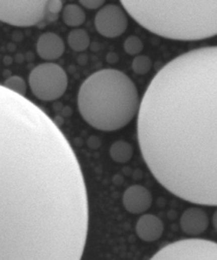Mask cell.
<instances>
[{"mask_svg": "<svg viewBox=\"0 0 217 260\" xmlns=\"http://www.w3.org/2000/svg\"><path fill=\"white\" fill-rule=\"evenodd\" d=\"M136 124L156 181L182 201L217 207V46L183 53L157 71Z\"/></svg>", "mask_w": 217, "mask_h": 260, "instance_id": "1", "label": "cell"}, {"mask_svg": "<svg viewBox=\"0 0 217 260\" xmlns=\"http://www.w3.org/2000/svg\"><path fill=\"white\" fill-rule=\"evenodd\" d=\"M146 30L172 41L195 42L217 35V0H120Z\"/></svg>", "mask_w": 217, "mask_h": 260, "instance_id": "2", "label": "cell"}, {"mask_svg": "<svg viewBox=\"0 0 217 260\" xmlns=\"http://www.w3.org/2000/svg\"><path fill=\"white\" fill-rule=\"evenodd\" d=\"M140 105L134 83L118 69L92 73L78 93V109L84 121L101 131H116L128 125L137 116Z\"/></svg>", "mask_w": 217, "mask_h": 260, "instance_id": "3", "label": "cell"}, {"mask_svg": "<svg viewBox=\"0 0 217 260\" xmlns=\"http://www.w3.org/2000/svg\"><path fill=\"white\" fill-rule=\"evenodd\" d=\"M68 85L67 74L58 64L48 62L34 67L29 74V87L33 95L43 102L60 98Z\"/></svg>", "mask_w": 217, "mask_h": 260, "instance_id": "4", "label": "cell"}, {"mask_svg": "<svg viewBox=\"0 0 217 260\" xmlns=\"http://www.w3.org/2000/svg\"><path fill=\"white\" fill-rule=\"evenodd\" d=\"M51 0H0V21L16 27H32L48 20Z\"/></svg>", "mask_w": 217, "mask_h": 260, "instance_id": "5", "label": "cell"}, {"mask_svg": "<svg viewBox=\"0 0 217 260\" xmlns=\"http://www.w3.org/2000/svg\"><path fill=\"white\" fill-rule=\"evenodd\" d=\"M151 260H217V243L205 238H185L166 245Z\"/></svg>", "mask_w": 217, "mask_h": 260, "instance_id": "6", "label": "cell"}, {"mask_svg": "<svg viewBox=\"0 0 217 260\" xmlns=\"http://www.w3.org/2000/svg\"><path fill=\"white\" fill-rule=\"evenodd\" d=\"M94 25L97 32L107 38L122 35L128 26L127 15L120 7L108 5L97 12Z\"/></svg>", "mask_w": 217, "mask_h": 260, "instance_id": "7", "label": "cell"}, {"mask_svg": "<svg viewBox=\"0 0 217 260\" xmlns=\"http://www.w3.org/2000/svg\"><path fill=\"white\" fill-rule=\"evenodd\" d=\"M122 202L127 212L134 215H141L151 208L153 196L146 187L142 185H132L124 191Z\"/></svg>", "mask_w": 217, "mask_h": 260, "instance_id": "8", "label": "cell"}, {"mask_svg": "<svg viewBox=\"0 0 217 260\" xmlns=\"http://www.w3.org/2000/svg\"><path fill=\"white\" fill-rule=\"evenodd\" d=\"M210 223L207 213L198 207L188 208L180 218V227L188 235L196 236L204 233Z\"/></svg>", "mask_w": 217, "mask_h": 260, "instance_id": "9", "label": "cell"}, {"mask_svg": "<svg viewBox=\"0 0 217 260\" xmlns=\"http://www.w3.org/2000/svg\"><path fill=\"white\" fill-rule=\"evenodd\" d=\"M65 51L63 39L56 33L46 32L37 39L36 52L38 56L47 61H53L60 58Z\"/></svg>", "mask_w": 217, "mask_h": 260, "instance_id": "10", "label": "cell"}, {"mask_svg": "<svg viewBox=\"0 0 217 260\" xmlns=\"http://www.w3.org/2000/svg\"><path fill=\"white\" fill-rule=\"evenodd\" d=\"M165 231L162 220L152 214L142 215L135 225V233L142 241L151 243L160 239Z\"/></svg>", "mask_w": 217, "mask_h": 260, "instance_id": "11", "label": "cell"}, {"mask_svg": "<svg viewBox=\"0 0 217 260\" xmlns=\"http://www.w3.org/2000/svg\"><path fill=\"white\" fill-rule=\"evenodd\" d=\"M62 20L69 27H79L84 24L86 14L78 5H66L62 10Z\"/></svg>", "mask_w": 217, "mask_h": 260, "instance_id": "12", "label": "cell"}, {"mask_svg": "<svg viewBox=\"0 0 217 260\" xmlns=\"http://www.w3.org/2000/svg\"><path fill=\"white\" fill-rule=\"evenodd\" d=\"M133 148L125 141H116L110 148V156L117 163H126L132 158Z\"/></svg>", "mask_w": 217, "mask_h": 260, "instance_id": "13", "label": "cell"}, {"mask_svg": "<svg viewBox=\"0 0 217 260\" xmlns=\"http://www.w3.org/2000/svg\"><path fill=\"white\" fill-rule=\"evenodd\" d=\"M67 43L71 50L76 52H83L90 46V37L86 30L76 28L69 32Z\"/></svg>", "mask_w": 217, "mask_h": 260, "instance_id": "14", "label": "cell"}, {"mask_svg": "<svg viewBox=\"0 0 217 260\" xmlns=\"http://www.w3.org/2000/svg\"><path fill=\"white\" fill-rule=\"evenodd\" d=\"M131 68L134 73L144 75L147 74L152 68V60L145 55H137L133 58Z\"/></svg>", "mask_w": 217, "mask_h": 260, "instance_id": "15", "label": "cell"}, {"mask_svg": "<svg viewBox=\"0 0 217 260\" xmlns=\"http://www.w3.org/2000/svg\"><path fill=\"white\" fill-rule=\"evenodd\" d=\"M4 86L6 88L10 89L11 91H13L17 94L22 95V96H25L26 91H27L26 82L21 76H19V75H12L9 78H7Z\"/></svg>", "mask_w": 217, "mask_h": 260, "instance_id": "16", "label": "cell"}, {"mask_svg": "<svg viewBox=\"0 0 217 260\" xmlns=\"http://www.w3.org/2000/svg\"><path fill=\"white\" fill-rule=\"evenodd\" d=\"M123 47H124V51L130 56H137L144 49V45H143V42L141 41V38H139L135 35L128 36L125 39Z\"/></svg>", "mask_w": 217, "mask_h": 260, "instance_id": "17", "label": "cell"}, {"mask_svg": "<svg viewBox=\"0 0 217 260\" xmlns=\"http://www.w3.org/2000/svg\"><path fill=\"white\" fill-rule=\"evenodd\" d=\"M63 10L62 0H51L48 5V20L53 21L57 19L58 14Z\"/></svg>", "mask_w": 217, "mask_h": 260, "instance_id": "18", "label": "cell"}, {"mask_svg": "<svg viewBox=\"0 0 217 260\" xmlns=\"http://www.w3.org/2000/svg\"><path fill=\"white\" fill-rule=\"evenodd\" d=\"M79 3L88 10H97L105 5L106 0H79Z\"/></svg>", "mask_w": 217, "mask_h": 260, "instance_id": "19", "label": "cell"}, {"mask_svg": "<svg viewBox=\"0 0 217 260\" xmlns=\"http://www.w3.org/2000/svg\"><path fill=\"white\" fill-rule=\"evenodd\" d=\"M212 224H213V227H214L215 231L217 232V209H216V211L214 212L213 217H212Z\"/></svg>", "mask_w": 217, "mask_h": 260, "instance_id": "20", "label": "cell"}]
</instances>
